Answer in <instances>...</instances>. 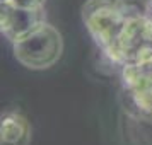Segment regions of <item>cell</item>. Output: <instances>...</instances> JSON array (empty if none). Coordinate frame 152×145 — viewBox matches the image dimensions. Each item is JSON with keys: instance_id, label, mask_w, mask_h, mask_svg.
Wrapping results in <instances>:
<instances>
[{"instance_id": "obj_1", "label": "cell", "mask_w": 152, "mask_h": 145, "mask_svg": "<svg viewBox=\"0 0 152 145\" xmlns=\"http://www.w3.org/2000/svg\"><path fill=\"white\" fill-rule=\"evenodd\" d=\"M82 19L94 41L115 60L123 56V34L130 17L123 0H89Z\"/></svg>"}, {"instance_id": "obj_2", "label": "cell", "mask_w": 152, "mask_h": 145, "mask_svg": "<svg viewBox=\"0 0 152 145\" xmlns=\"http://www.w3.org/2000/svg\"><path fill=\"white\" fill-rule=\"evenodd\" d=\"M63 51V39L51 24L39 22L14 39V56L29 70H46L53 67Z\"/></svg>"}, {"instance_id": "obj_3", "label": "cell", "mask_w": 152, "mask_h": 145, "mask_svg": "<svg viewBox=\"0 0 152 145\" xmlns=\"http://www.w3.org/2000/svg\"><path fill=\"white\" fill-rule=\"evenodd\" d=\"M31 125L19 111H5L0 119V145H29Z\"/></svg>"}, {"instance_id": "obj_4", "label": "cell", "mask_w": 152, "mask_h": 145, "mask_svg": "<svg viewBox=\"0 0 152 145\" xmlns=\"http://www.w3.org/2000/svg\"><path fill=\"white\" fill-rule=\"evenodd\" d=\"M46 0H7L4 4H9L15 9H22V10H41Z\"/></svg>"}, {"instance_id": "obj_5", "label": "cell", "mask_w": 152, "mask_h": 145, "mask_svg": "<svg viewBox=\"0 0 152 145\" xmlns=\"http://www.w3.org/2000/svg\"><path fill=\"white\" fill-rule=\"evenodd\" d=\"M4 2H7V0H2V4H4Z\"/></svg>"}]
</instances>
